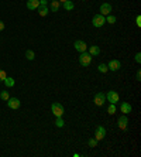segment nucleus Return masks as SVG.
<instances>
[{"label": "nucleus", "instance_id": "30", "mask_svg": "<svg viewBox=\"0 0 141 157\" xmlns=\"http://www.w3.org/2000/svg\"><path fill=\"white\" fill-rule=\"evenodd\" d=\"M39 4H41V6H47L48 0H39Z\"/></svg>", "mask_w": 141, "mask_h": 157}, {"label": "nucleus", "instance_id": "18", "mask_svg": "<svg viewBox=\"0 0 141 157\" xmlns=\"http://www.w3.org/2000/svg\"><path fill=\"white\" fill-rule=\"evenodd\" d=\"M3 82H4V85H6L7 88L14 87V84H16V82H14V79L11 78V77H6V79H4Z\"/></svg>", "mask_w": 141, "mask_h": 157}, {"label": "nucleus", "instance_id": "10", "mask_svg": "<svg viewBox=\"0 0 141 157\" xmlns=\"http://www.w3.org/2000/svg\"><path fill=\"white\" fill-rule=\"evenodd\" d=\"M107 68L110 71H118L121 68V63L118 61V60H111L109 64H107Z\"/></svg>", "mask_w": 141, "mask_h": 157}, {"label": "nucleus", "instance_id": "11", "mask_svg": "<svg viewBox=\"0 0 141 157\" xmlns=\"http://www.w3.org/2000/svg\"><path fill=\"white\" fill-rule=\"evenodd\" d=\"M120 110H121V113H124V115H128V113H131V110H133V106L130 105L128 102H123L121 103V106H120Z\"/></svg>", "mask_w": 141, "mask_h": 157}, {"label": "nucleus", "instance_id": "13", "mask_svg": "<svg viewBox=\"0 0 141 157\" xmlns=\"http://www.w3.org/2000/svg\"><path fill=\"white\" fill-rule=\"evenodd\" d=\"M39 6V0H28L27 1V9L28 10H37Z\"/></svg>", "mask_w": 141, "mask_h": 157}, {"label": "nucleus", "instance_id": "19", "mask_svg": "<svg viewBox=\"0 0 141 157\" xmlns=\"http://www.w3.org/2000/svg\"><path fill=\"white\" fill-rule=\"evenodd\" d=\"M25 58H27L28 61H32V60L35 58V54H34V51H32V50H27V51H25Z\"/></svg>", "mask_w": 141, "mask_h": 157}, {"label": "nucleus", "instance_id": "2", "mask_svg": "<svg viewBox=\"0 0 141 157\" xmlns=\"http://www.w3.org/2000/svg\"><path fill=\"white\" fill-rule=\"evenodd\" d=\"M104 23H106V17L103 16V14H94L93 18H92V24H93V27H96V28H99V27H103L104 26Z\"/></svg>", "mask_w": 141, "mask_h": 157}, {"label": "nucleus", "instance_id": "21", "mask_svg": "<svg viewBox=\"0 0 141 157\" xmlns=\"http://www.w3.org/2000/svg\"><path fill=\"white\" fill-rule=\"evenodd\" d=\"M116 105H114V103H110L109 105V108H107V113H110V115H114V113H116Z\"/></svg>", "mask_w": 141, "mask_h": 157}, {"label": "nucleus", "instance_id": "8", "mask_svg": "<svg viewBox=\"0 0 141 157\" xmlns=\"http://www.w3.org/2000/svg\"><path fill=\"white\" fill-rule=\"evenodd\" d=\"M117 123H118V127H120L121 130H125V129H127V125H128V118H127V115L120 116L117 120Z\"/></svg>", "mask_w": 141, "mask_h": 157}, {"label": "nucleus", "instance_id": "22", "mask_svg": "<svg viewBox=\"0 0 141 157\" xmlns=\"http://www.w3.org/2000/svg\"><path fill=\"white\" fill-rule=\"evenodd\" d=\"M116 20H117V18L114 16H111V14H107V17H106V23H109V24H114Z\"/></svg>", "mask_w": 141, "mask_h": 157}, {"label": "nucleus", "instance_id": "29", "mask_svg": "<svg viewBox=\"0 0 141 157\" xmlns=\"http://www.w3.org/2000/svg\"><path fill=\"white\" fill-rule=\"evenodd\" d=\"M135 23H137V26H138V27H141V16H137V18H135Z\"/></svg>", "mask_w": 141, "mask_h": 157}, {"label": "nucleus", "instance_id": "31", "mask_svg": "<svg viewBox=\"0 0 141 157\" xmlns=\"http://www.w3.org/2000/svg\"><path fill=\"white\" fill-rule=\"evenodd\" d=\"M3 30H4V23L0 20V31H3Z\"/></svg>", "mask_w": 141, "mask_h": 157}, {"label": "nucleus", "instance_id": "26", "mask_svg": "<svg viewBox=\"0 0 141 157\" xmlns=\"http://www.w3.org/2000/svg\"><path fill=\"white\" fill-rule=\"evenodd\" d=\"M7 77V74H6V71L4 70H0V82H3L4 79Z\"/></svg>", "mask_w": 141, "mask_h": 157}, {"label": "nucleus", "instance_id": "17", "mask_svg": "<svg viewBox=\"0 0 141 157\" xmlns=\"http://www.w3.org/2000/svg\"><path fill=\"white\" fill-rule=\"evenodd\" d=\"M73 7H75L73 1H70V0H66V1H63V9H65L66 11H70V10H73Z\"/></svg>", "mask_w": 141, "mask_h": 157}, {"label": "nucleus", "instance_id": "12", "mask_svg": "<svg viewBox=\"0 0 141 157\" xmlns=\"http://www.w3.org/2000/svg\"><path fill=\"white\" fill-rule=\"evenodd\" d=\"M110 11H111V4L110 3H103L100 6V14L107 16V14H110Z\"/></svg>", "mask_w": 141, "mask_h": 157}, {"label": "nucleus", "instance_id": "32", "mask_svg": "<svg viewBox=\"0 0 141 157\" xmlns=\"http://www.w3.org/2000/svg\"><path fill=\"white\" fill-rule=\"evenodd\" d=\"M58 1H59V3H63V1H66V0H58Z\"/></svg>", "mask_w": 141, "mask_h": 157}, {"label": "nucleus", "instance_id": "15", "mask_svg": "<svg viewBox=\"0 0 141 157\" xmlns=\"http://www.w3.org/2000/svg\"><path fill=\"white\" fill-rule=\"evenodd\" d=\"M37 10H38V14L41 17L48 16V13H49V9H48L47 6H41V4L38 6V9H37Z\"/></svg>", "mask_w": 141, "mask_h": 157}, {"label": "nucleus", "instance_id": "24", "mask_svg": "<svg viewBox=\"0 0 141 157\" xmlns=\"http://www.w3.org/2000/svg\"><path fill=\"white\" fill-rule=\"evenodd\" d=\"M87 144H89V147H96V146H97V140H96L94 137H92V139L87 140Z\"/></svg>", "mask_w": 141, "mask_h": 157}, {"label": "nucleus", "instance_id": "23", "mask_svg": "<svg viewBox=\"0 0 141 157\" xmlns=\"http://www.w3.org/2000/svg\"><path fill=\"white\" fill-rule=\"evenodd\" d=\"M97 68H99V72H102V74H106V72L109 71V68H107V65H106V64H100Z\"/></svg>", "mask_w": 141, "mask_h": 157}, {"label": "nucleus", "instance_id": "5", "mask_svg": "<svg viewBox=\"0 0 141 157\" xmlns=\"http://www.w3.org/2000/svg\"><path fill=\"white\" fill-rule=\"evenodd\" d=\"M73 47H75V50H76L78 53H85V51H87V44L85 41H82V40H76L75 44H73Z\"/></svg>", "mask_w": 141, "mask_h": 157}, {"label": "nucleus", "instance_id": "4", "mask_svg": "<svg viewBox=\"0 0 141 157\" xmlns=\"http://www.w3.org/2000/svg\"><path fill=\"white\" fill-rule=\"evenodd\" d=\"M93 102H94L96 106H103L104 102H106V94H103V92H97V94L94 95Z\"/></svg>", "mask_w": 141, "mask_h": 157}, {"label": "nucleus", "instance_id": "27", "mask_svg": "<svg viewBox=\"0 0 141 157\" xmlns=\"http://www.w3.org/2000/svg\"><path fill=\"white\" fill-rule=\"evenodd\" d=\"M134 60H135V63H138V64L141 63V54H140V53H137V54H135Z\"/></svg>", "mask_w": 141, "mask_h": 157}, {"label": "nucleus", "instance_id": "33", "mask_svg": "<svg viewBox=\"0 0 141 157\" xmlns=\"http://www.w3.org/2000/svg\"><path fill=\"white\" fill-rule=\"evenodd\" d=\"M51 1H52V0H51Z\"/></svg>", "mask_w": 141, "mask_h": 157}, {"label": "nucleus", "instance_id": "7", "mask_svg": "<svg viewBox=\"0 0 141 157\" xmlns=\"http://www.w3.org/2000/svg\"><path fill=\"white\" fill-rule=\"evenodd\" d=\"M106 99L109 101L110 103H116L118 102V94L116 92V91H109L107 94H106Z\"/></svg>", "mask_w": 141, "mask_h": 157}, {"label": "nucleus", "instance_id": "20", "mask_svg": "<svg viewBox=\"0 0 141 157\" xmlns=\"http://www.w3.org/2000/svg\"><path fill=\"white\" fill-rule=\"evenodd\" d=\"M63 125H65V122H63L62 116H58V118H56V120H55V126H56V127H62Z\"/></svg>", "mask_w": 141, "mask_h": 157}, {"label": "nucleus", "instance_id": "25", "mask_svg": "<svg viewBox=\"0 0 141 157\" xmlns=\"http://www.w3.org/2000/svg\"><path fill=\"white\" fill-rule=\"evenodd\" d=\"M0 98H1L3 101H7L8 98H10V96H8V92H7V91H3V92H0Z\"/></svg>", "mask_w": 141, "mask_h": 157}, {"label": "nucleus", "instance_id": "34", "mask_svg": "<svg viewBox=\"0 0 141 157\" xmlns=\"http://www.w3.org/2000/svg\"><path fill=\"white\" fill-rule=\"evenodd\" d=\"M83 1H85V0H83Z\"/></svg>", "mask_w": 141, "mask_h": 157}, {"label": "nucleus", "instance_id": "16", "mask_svg": "<svg viewBox=\"0 0 141 157\" xmlns=\"http://www.w3.org/2000/svg\"><path fill=\"white\" fill-rule=\"evenodd\" d=\"M89 54L92 55V57L99 55L100 54V48L97 47V45H90V47H89Z\"/></svg>", "mask_w": 141, "mask_h": 157}, {"label": "nucleus", "instance_id": "3", "mask_svg": "<svg viewBox=\"0 0 141 157\" xmlns=\"http://www.w3.org/2000/svg\"><path fill=\"white\" fill-rule=\"evenodd\" d=\"M51 110H52V113H54V116H63V113H65V109H63V106L61 105L59 102H54L51 105Z\"/></svg>", "mask_w": 141, "mask_h": 157}, {"label": "nucleus", "instance_id": "6", "mask_svg": "<svg viewBox=\"0 0 141 157\" xmlns=\"http://www.w3.org/2000/svg\"><path fill=\"white\" fill-rule=\"evenodd\" d=\"M104 136H106V129L103 127V126H97L96 127V130H94V139L99 141V140H103L104 139Z\"/></svg>", "mask_w": 141, "mask_h": 157}, {"label": "nucleus", "instance_id": "14", "mask_svg": "<svg viewBox=\"0 0 141 157\" xmlns=\"http://www.w3.org/2000/svg\"><path fill=\"white\" fill-rule=\"evenodd\" d=\"M59 7H61V3H59L58 0H52V1L49 3V10H51V11H54V13L55 11H58Z\"/></svg>", "mask_w": 141, "mask_h": 157}, {"label": "nucleus", "instance_id": "1", "mask_svg": "<svg viewBox=\"0 0 141 157\" xmlns=\"http://www.w3.org/2000/svg\"><path fill=\"white\" fill-rule=\"evenodd\" d=\"M78 60H79V64H80L82 67H89V65L92 64V55L85 51V53H80Z\"/></svg>", "mask_w": 141, "mask_h": 157}, {"label": "nucleus", "instance_id": "28", "mask_svg": "<svg viewBox=\"0 0 141 157\" xmlns=\"http://www.w3.org/2000/svg\"><path fill=\"white\" fill-rule=\"evenodd\" d=\"M135 79H137V81H141V71L140 70L137 71V74H135Z\"/></svg>", "mask_w": 141, "mask_h": 157}, {"label": "nucleus", "instance_id": "9", "mask_svg": "<svg viewBox=\"0 0 141 157\" xmlns=\"http://www.w3.org/2000/svg\"><path fill=\"white\" fill-rule=\"evenodd\" d=\"M7 106L10 109H18V108H20V101H18L17 98H8Z\"/></svg>", "mask_w": 141, "mask_h": 157}]
</instances>
